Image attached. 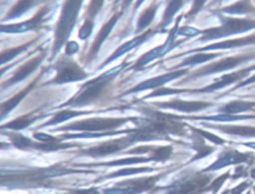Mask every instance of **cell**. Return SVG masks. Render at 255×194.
I'll list each match as a JSON object with an SVG mask.
<instances>
[{"instance_id":"cell-29","label":"cell","mask_w":255,"mask_h":194,"mask_svg":"<svg viewBox=\"0 0 255 194\" xmlns=\"http://www.w3.org/2000/svg\"><path fill=\"white\" fill-rule=\"evenodd\" d=\"M253 106H255V102L254 101H243V100H233L230 101L229 103L225 104L224 106H222L219 110L222 111V113H237V112H241L244 110H250Z\"/></svg>"},{"instance_id":"cell-42","label":"cell","mask_w":255,"mask_h":194,"mask_svg":"<svg viewBox=\"0 0 255 194\" xmlns=\"http://www.w3.org/2000/svg\"><path fill=\"white\" fill-rule=\"evenodd\" d=\"M253 82H255V76H253L252 78H250V79H248L247 81H245V82H242L240 85H238L235 89H237L238 87H242V86H245V85H248V84H250V83H253Z\"/></svg>"},{"instance_id":"cell-3","label":"cell","mask_w":255,"mask_h":194,"mask_svg":"<svg viewBox=\"0 0 255 194\" xmlns=\"http://www.w3.org/2000/svg\"><path fill=\"white\" fill-rule=\"evenodd\" d=\"M132 116L128 117H90L80 120L73 121L71 123L65 124L58 128L51 129L50 131H80V132H101L118 129L128 120H131Z\"/></svg>"},{"instance_id":"cell-35","label":"cell","mask_w":255,"mask_h":194,"mask_svg":"<svg viewBox=\"0 0 255 194\" xmlns=\"http://www.w3.org/2000/svg\"><path fill=\"white\" fill-rule=\"evenodd\" d=\"M187 92V90H177V89H169V88H157L150 94L146 95L144 98L152 97H160V96H166V95H173V94H179Z\"/></svg>"},{"instance_id":"cell-25","label":"cell","mask_w":255,"mask_h":194,"mask_svg":"<svg viewBox=\"0 0 255 194\" xmlns=\"http://www.w3.org/2000/svg\"><path fill=\"white\" fill-rule=\"evenodd\" d=\"M151 161L150 157H141V156H134V157H128V158H122L117 160H111L109 162H98V163H88V164H79L77 166H89V167H95V166H124V165H131V164H137V163H143Z\"/></svg>"},{"instance_id":"cell-38","label":"cell","mask_w":255,"mask_h":194,"mask_svg":"<svg viewBox=\"0 0 255 194\" xmlns=\"http://www.w3.org/2000/svg\"><path fill=\"white\" fill-rule=\"evenodd\" d=\"M228 175H229V171H228V172H226L225 174H223V175L219 176L217 179H215V181L211 184V186H210L208 189H212L214 192H215V191H217V190L221 187V185L223 184V182L225 181V179L228 177Z\"/></svg>"},{"instance_id":"cell-19","label":"cell","mask_w":255,"mask_h":194,"mask_svg":"<svg viewBox=\"0 0 255 194\" xmlns=\"http://www.w3.org/2000/svg\"><path fill=\"white\" fill-rule=\"evenodd\" d=\"M211 175H195L188 180L178 184L170 193H195L203 190L209 183Z\"/></svg>"},{"instance_id":"cell-37","label":"cell","mask_w":255,"mask_h":194,"mask_svg":"<svg viewBox=\"0 0 255 194\" xmlns=\"http://www.w3.org/2000/svg\"><path fill=\"white\" fill-rule=\"evenodd\" d=\"M79 51H80V46L76 41H68L65 44V53H64L65 55L72 57Z\"/></svg>"},{"instance_id":"cell-40","label":"cell","mask_w":255,"mask_h":194,"mask_svg":"<svg viewBox=\"0 0 255 194\" xmlns=\"http://www.w3.org/2000/svg\"><path fill=\"white\" fill-rule=\"evenodd\" d=\"M22 60H24V58H22L21 60H19V61H16V62H14V63H12V64H9V65H4V66H2V67H0V78L8 71V70H10L11 68H13V67H15V65H17V64H19Z\"/></svg>"},{"instance_id":"cell-7","label":"cell","mask_w":255,"mask_h":194,"mask_svg":"<svg viewBox=\"0 0 255 194\" xmlns=\"http://www.w3.org/2000/svg\"><path fill=\"white\" fill-rule=\"evenodd\" d=\"M255 58V53H248V54H243V55H238V56H233V57H228V58H224L220 61H217L215 63L209 64L207 66H203L202 68L194 71L192 74H190L186 79L183 80V82H180L176 85H181L185 82H188L191 79H195L201 76H206L209 74H213V73H217V72H221V71H225L228 69H232L248 60H251Z\"/></svg>"},{"instance_id":"cell-30","label":"cell","mask_w":255,"mask_h":194,"mask_svg":"<svg viewBox=\"0 0 255 194\" xmlns=\"http://www.w3.org/2000/svg\"><path fill=\"white\" fill-rule=\"evenodd\" d=\"M173 148L171 145L164 146H153L149 151V157L154 161H165L170 158Z\"/></svg>"},{"instance_id":"cell-21","label":"cell","mask_w":255,"mask_h":194,"mask_svg":"<svg viewBox=\"0 0 255 194\" xmlns=\"http://www.w3.org/2000/svg\"><path fill=\"white\" fill-rule=\"evenodd\" d=\"M91 112H94L93 110H74V109H63L61 111L55 112L53 113V116L51 119H49L48 121H46L45 123H42L41 125L38 126V128L41 127H48V126H54L57 125L59 123H62L66 120H70L74 117L77 116H81V115H86L89 114Z\"/></svg>"},{"instance_id":"cell-18","label":"cell","mask_w":255,"mask_h":194,"mask_svg":"<svg viewBox=\"0 0 255 194\" xmlns=\"http://www.w3.org/2000/svg\"><path fill=\"white\" fill-rule=\"evenodd\" d=\"M50 114H38L37 110L36 111H30L25 114H22L20 116H17L16 118L3 123L0 125V130H5V129H10L13 131H19L23 130L26 127H29L32 123H34L37 119L46 117Z\"/></svg>"},{"instance_id":"cell-34","label":"cell","mask_w":255,"mask_h":194,"mask_svg":"<svg viewBox=\"0 0 255 194\" xmlns=\"http://www.w3.org/2000/svg\"><path fill=\"white\" fill-rule=\"evenodd\" d=\"M94 26H95V22L85 20L83 25L79 28V31H78L79 39H81L83 41L88 40L94 30Z\"/></svg>"},{"instance_id":"cell-17","label":"cell","mask_w":255,"mask_h":194,"mask_svg":"<svg viewBox=\"0 0 255 194\" xmlns=\"http://www.w3.org/2000/svg\"><path fill=\"white\" fill-rule=\"evenodd\" d=\"M154 104L157 107L172 108V109L183 111V112H192V111L203 109L211 105L210 102H206V101H187V100H182L178 98H172L168 101L154 102Z\"/></svg>"},{"instance_id":"cell-41","label":"cell","mask_w":255,"mask_h":194,"mask_svg":"<svg viewBox=\"0 0 255 194\" xmlns=\"http://www.w3.org/2000/svg\"><path fill=\"white\" fill-rule=\"evenodd\" d=\"M98 189L96 188H90V189H84V190H73L72 193H97Z\"/></svg>"},{"instance_id":"cell-22","label":"cell","mask_w":255,"mask_h":194,"mask_svg":"<svg viewBox=\"0 0 255 194\" xmlns=\"http://www.w3.org/2000/svg\"><path fill=\"white\" fill-rule=\"evenodd\" d=\"M40 0H18L6 13L5 17L1 20V22H7L18 17L23 16L26 12L36 6Z\"/></svg>"},{"instance_id":"cell-31","label":"cell","mask_w":255,"mask_h":194,"mask_svg":"<svg viewBox=\"0 0 255 194\" xmlns=\"http://www.w3.org/2000/svg\"><path fill=\"white\" fill-rule=\"evenodd\" d=\"M104 4H105V0H91L87 6V10L85 13V20L95 22V19L103 9Z\"/></svg>"},{"instance_id":"cell-26","label":"cell","mask_w":255,"mask_h":194,"mask_svg":"<svg viewBox=\"0 0 255 194\" xmlns=\"http://www.w3.org/2000/svg\"><path fill=\"white\" fill-rule=\"evenodd\" d=\"M157 7H158V4L154 2H152L150 4L149 7L145 8L139 15L138 19H137V22H136V28H135V34H138L140 32H142L146 27H148L150 25V23L152 22L153 18H154V15L156 13V10H157Z\"/></svg>"},{"instance_id":"cell-13","label":"cell","mask_w":255,"mask_h":194,"mask_svg":"<svg viewBox=\"0 0 255 194\" xmlns=\"http://www.w3.org/2000/svg\"><path fill=\"white\" fill-rule=\"evenodd\" d=\"M48 69H49V67L48 68H43L41 70V72L39 73V75L33 81H31V83H29L24 89L19 91L17 94H15L13 97L8 98L4 102L0 103V121L3 120L25 98V97H27V95L33 89H35L37 83L41 80V78L48 71Z\"/></svg>"},{"instance_id":"cell-36","label":"cell","mask_w":255,"mask_h":194,"mask_svg":"<svg viewBox=\"0 0 255 194\" xmlns=\"http://www.w3.org/2000/svg\"><path fill=\"white\" fill-rule=\"evenodd\" d=\"M33 137L35 139H37L38 141H42V142H56V141H60L58 137L53 136L51 134L45 133V132H39L36 131L33 133Z\"/></svg>"},{"instance_id":"cell-28","label":"cell","mask_w":255,"mask_h":194,"mask_svg":"<svg viewBox=\"0 0 255 194\" xmlns=\"http://www.w3.org/2000/svg\"><path fill=\"white\" fill-rule=\"evenodd\" d=\"M155 168L152 167H131V168H121L117 171H114L110 174H107L106 176L99 178L97 181L100 180H106V179H111V178H116V177H121V176H128V175H135L138 173H144V172H151Z\"/></svg>"},{"instance_id":"cell-32","label":"cell","mask_w":255,"mask_h":194,"mask_svg":"<svg viewBox=\"0 0 255 194\" xmlns=\"http://www.w3.org/2000/svg\"><path fill=\"white\" fill-rule=\"evenodd\" d=\"M221 55L220 53L218 54H201V55H196V56H193V57H189L187 59H185L182 63H180L179 65H177L176 67H173V69H177V68H180V67H183V66H191V65H194V64H198V63H202V62H205V61H208L216 56H219Z\"/></svg>"},{"instance_id":"cell-8","label":"cell","mask_w":255,"mask_h":194,"mask_svg":"<svg viewBox=\"0 0 255 194\" xmlns=\"http://www.w3.org/2000/svg\"><path fill=\"white\" fill-rule=\"evenodd\" d=\"M164 173L146 176V177H137L133 179H127L121 182H118L113 188L104 189L105 193H140L143 191H148L152 189L155 183L163 176Z\"/></svg>"},{"instance_id":"cell-15","label":"cell","mask_w":255,"mask_h":194,"mask_svg":"<svg viewBox=\"0 0 255 194\" xmlns=\"http://www.w3.org/2000/svg\"><path fill=\"white\" fill-rule=\"evenodd\" d=\"M187 73V70H180L177 72H172V73H167L164 75H160L148 80H145L139 84H137L136 86L132 87L131 89L128 90L127 92L124 93V96L126 95H129V94H133V93H137V92H141L144 90H149V89H157L159 87H161L162 85H164L165 83H168L169 81L176 79L184 74Z\"/></svg>"},{"instance_id":"cell-14","label":"cell","mask_w":255,"mask_h":194,"mask_svg":"<svg viewBox=\"0 0 255 194\" xmlns=\"http://www.w3.org/2000/svg\"><path fill=\"white\" fill-rule=\"evenodd\" d=\"M153 34H154V31H152V30H147V31L141 33L140 35L134 37L133 39H131V40H129V41H128V42L122 44L120 47H118V48L116 49V51H115L110 57H108V58L102 63L101 66H99V67L97 68V71L102 70V69L105 68L107 65L111 64L112 62H114L115 60H117L118 58H120L121 56L126 55L127 53H128V52L131 51L132 49H134V48L140 46L142 43H144L145 41H147Z\"/></svg>"},{"instance_id":"cell-27","label":"cell","mask_w":255,"mask_h":194,"mask_svg":"<svg viewBox=\"0 0 255 194\" xmlns=\"http://www.w3.org/2000/svg\"><path fill=\"white\" fill-rule=\"evenodd\" d=\"M217 128L222 132L234 134L239 136H255V127L252 126H238V125H209Z\"/></svg>"},{"instance_id":"cell-2","label":"cell","mask_w":255,"mask_h":194,"mask_svg":"<svg viewBox=\"0 0 255 194\" xmlns=\"http://www.w3.org/2000/svg\"><path fill=\"white\" fill-rule=\"evenodd\" d=\"M84 0H65L59 19L56 22L54 29V42L51 48V58L52 61L56 58L60 50L69 41V38L78 22L79 14L82 9Z\"/></svg>"},{"instance_id":"cell-39","label":"cell","mask_w":255,"mask_h":194,"mask_svg":"<svg viewBox=\"0 0 255 194\" xmlns=\"http://www.w3.org/2000/svg\"><path fill=\"white\" fill-rule=\"evenodd\" d=\"M196 132H198V133H200L201 135H203V136H205V137H207L208 139H210L212 142H214L215 144H219V143H222V142H224V140L223 139H221V138H219V137H217L216 135H214V134H211V133H209V132H206V131H203V130H198V129H194Z\"/></svg>"},{"instance_id":"cell-16","label":"cell","mask_w":255,"mask_h":194,"mask_svg":"<svg viewBox=\"0 0 255 194\" xmlns=\"http://www.w3.org/2000/svg\"><path fill=\"white\" fill-rule=\"evenodd\" d=\"M252 70H255V65L254 66H251V67H248V68H245V69H242L238 72H234V73H231V74H227V75H224L222 76L221 78L215 80V83L208 86V87H205L203 89H200V90H187V92L189 93H208V92H212V91H215V90H218V89H221V88H224L230 84H233L239 80H242L244 77H246Z\"/></svg>"},{"instance_id":"cell-5","label":"cell","mask_w":255,"mask_h":194,"mask_svg":"<svg viewBox=\"0 0 255 194\" xmlns=\"http://www.w3.org/2000/svg\"><path fill=\"white\" fill-rule=\"evenodd\" d=\"M0 133L6 135L10 141L11 145L19 150L24 151H32V150H39L44 152L49 151H57L66 148H73V147H81L82 143H61V141L56 142H42V141H34L31 138L25 136L24 134L17 132V131H0Z\"/></svg>"},{"instance_id":"cell-4","label":"cell","mask_w":255,"mask_h":194,"mask_svg":"<svg viewBox=\"0 0 255 194\" xmlns=\"http://www.w3.org/2000/svg\"><path fill=\"white\" fill-rule=\"evenodd\" d=\"M50 68L56 70L55 77L43 84L47 85H65L68 83L84 81L90 77V74L85 72L84 69L71 57L62 55L57 62L50 66Z\"/></svg>"},{"instance_id":"cell-11","label":"cell","mask_w":255,"mask_h":194,"mask_svg":"<svg viewBox=\"0 0 255 194\" xmlns=\"http://www.w3.org/2000/svg\"><path fill=\"white\" fill-rule=\"evenodd\" d=\"M49 10L50 8L45 5L41 7L30 19L14 24H0V33L18 34L38 30L42 27V24L45 21V17L48 14Z\"/></svg>"},{"instance_id":"cell-10","label":"cell","mask_w":255,"mask_h":194,"mask_svg":"<svg viewBox=\"0 0 255 194\" xmlns=\"http://www.w3.org/2000/svg\"><path fill=\"white\" fill-rule=\"evenodd\" d=\"M47 54H48L47 50H43L41 51L40 54H38L37 56H34L29 61L25 62L20 67H18L17 70L13 72V75L0 85L1 91H4L18 83L23 82L30 75H32L33 72L36 71L37 68L40 67V65L43 63V61L47 57Z\"/></svg>"},{"instance_id":"cell-23","label":"cell","mask_w":255,"mask_h":194,"mask_svg":"<svg viewBox=\"0 0 255 194\" xmlns=\"http://www.w3.org/2000/svg\"><path fill=\"white\" fill-rule=\"evenodd\" d=\"M39 38H40V36H38L34 39H31V40H29V41H27V42H25L21 45H18L16 47H11V48L2 50L0 52V67L6 65L7 63L14 60L17 56H19L23 52L27 51L28 48H30Z\"/></svg>"},{"instance_id":"cell-6","label":"cell","mask_w":255,"mask_h":194,"mask_svg":"<svg viewBox=\"0 0 255 194\" xmlns=\"http://www.w3.org/2000/svg\"><path fill=\"white\" fill-rule=\"evenodd\" d=\"M133 143L134 141L132 140L130 134L128 133L126 136L109 139L107 141L97 143L96 145L84 148L81 151H79V154L81 156H89L93 158L106 157L117 153H121V151L126 150L128 146H130Z\"/></svg>"},{"instance_id":"cell-20","label":"cell","mask_w":255,"mask_h":194,"mask_svg":"<svg viewBox=\"0 0 255 194\" xmlns=\"http://www.w3.org/2000/svg\"><path fill=\"white\" fill-rule=\"evenodd\" d=\"M248 160H252V154L251 153H241V152H238L236 150L227 151V152L225 151L218 157V160L216 162L211 164L204 171L215 170V169L221 168L222 166H226V165H229V164H235V163L248 161Z\"/></svg>"},{"instance_id":"cell-9","label":"cell","mask_w":255,"mask_h":194,"mask_svg":"<svg viewBox=\"0 0 255 194\" xmlns=\"http://www.w3.org/2000/svg\"><path fill=\"white\" fill-rule=\"evenodd\" d=\"M124 10H119V11H116L112 17L106 21L102 28L99 30V32L97 33L90 49H89V52L87 53L86 55V58L85 60H83V62L86 64V65H89L90 63H92L98 56L101 48H102V45L104 44V42L106 41V39L109 37V35L111 34L112 30L114 29V27L116 26L117 22L119 21V19L122 17V15L124 14Z\"/></svg>"},{"instance_id":"cell-24","label":"cell","mask_w":255,"mask_h":194,"mask_svg":"<svg viewBox=\"0 0 255 194\" xmlns=\"http://www.w3.org/2000/svg\"><path fill=\"white\" fill-rule=\"evenodd\" d=\"M255 42V35L252 36H248L245 38H241V39H236V40H230V41H225V42H221V43H217V44H212L210 46H206L204 48L201 49H195V50H190L184 54L181 55H185V54H189L191 52H199V51H207V50H213V49H227V48H235L238 46H243L246 44H250V43H254Z\"/></svg>"},{"instance_id":"cell-12","label":"cell","mask_w":255,"mask_h":194,"mask_svg":"<svg viewBox=\"0 0 255 194\" xmlns=\"http://www.w3.org/2000/svg\"><path fill=\"white\" fill-rule=\"evenodd\" d=\"M255 27V22L252 21H247V20H239V19H228L226 20L222 27L204 31L206 33L205 36H203L200 41L203 40H209V39H214L222 36H227L230 34H235L237 32H243L248 29L254 28Z\"/></svg>"},{"instance_id":"cell-1","label":"cell","mask_w":255,"mask_h":194,"mask_svg":"<svg viewBox=\"0 0 255 194\" xmlns=\"http://www.w3.org/2000/svg\"><path fill=\"white\" fill-rule=\"evenodd\" d=\"M127 66L128 63L123 62L121 65L101 74L100 76L90 81H87L80 87L79 91L71 98L58 105L56 108H78L98 101L108 93V90L110 89L113 81Z\"/></svg>"},{"instance_id":"cell-33","label":"cell","mask_w":255,"mask_h":194,"mask_svg":"<svg viewBox=\"0 0 255 194\" xmlns=\"http://www.w3.org/2000/svg\"><path fill=\"white\" fill-rule=\"evenodd\" d=\"M180 5H181V0H172L169 3V5L166 7V10H165V12L163 14L162 21H161V23L159 25L160 27H164V26H166L169 23V21L172 18L173 14L177 11V8Z\"/></svg>"},{"instance_id":"cell-44","label":"cell","mask_w":255,"mask_h":194,"mask_svg":"<svg viewBox=\"0 0 255 194\" xmlns=\"http://www.w3.org/2000/svg\"><path fill=\"white\" fill-rule=\"evenodd\" d=\"M250 174H251V176H252V178H254L255 179V168H253L252 170H251V172H250Z\"/></svg>"},{"instance_id":"cell-43","label":"cell","mask_w":255,"mask_h":194,"mask_svg":"<svg viewBox=\"0 0 255 194\" xmlns=\"http://www.w3.org/2000/svg\"><path fill=\"white\" fill-rule=\"evenodd\" d=\"M9 147V144L6 143V142H0V149L1 148H8Z\"/></svg>"}]
</instances>
